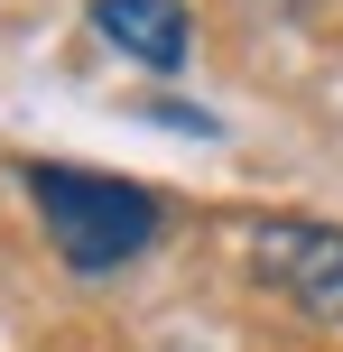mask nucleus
I'll return each instance as SVG.
<instances>
[{
    "instance_id": "obj_2",
    "label": "nucleus",
    "mask_w": 343,
    "mask_h": 352,
    "mask_svg": "<svg viewBox=\"0 0 343 352\" xmlns=\"http://www.w3.org/2000/svg\"><path fill=\"white\" fill-rule=\"evenodd\" d=\"M251 269H260V287L297 297L316 324H343V232L334 223H260Z\"/></svg>"
},
{
    "instance_id": "obj_1",
    "label": "nucleus",
    "mask_w": 343,
    "mask_h": 352,
    "mask_svg": "<svg viewBox=\"0 0 343 352\" xmlns=\"http://www.w3.org/2000/svg\"><path fill=\"white\" fill-rule=\"evenodd\" d=\"M37 223L65 250L74 278H111L158 241V195H140L130 176H93V167H28Z\"/></svg>"
},
{
    "instance_id": "obj_3",
    "label": "nucleus",
    "mask_w": 343,
    "mask_h": 352,
    "mask_svg": "<svg viewBox=\"0 0 343 352\" xmlns=\"http://www.w3.org/2000/svg\"><path fill=\"white\" fill-rule=\"evenodd\" d=\"M93 28H102L130 65H148V74H177L186 47H195V19H186L177 0H93Z\"/></svg>"
},
{
    "instance_id": "obj_4",
    "label": "nucleus",
    "mask_w": 343,
    "mask_h": 352,
    "mask_svg": "<svg viewBox=\"0 0 343 352\" xmlns=\"http://www.w3.org/2000/svg\"><path fill=\"white\" fill-rule=\"evenodd\" d=\"M260 10H278V19H307V10H325V0H260Z\"/></svg>"
}]
</instances>
